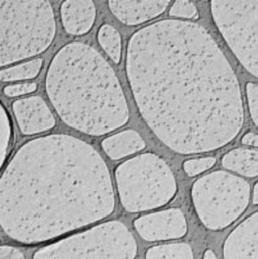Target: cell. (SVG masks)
<instances>
[{
    "label": "cell",
    "mask_w": 258,
    "mask_h": 259,
    "mask_svg": "<svg viewBox=\"0 0 258 259\" xmlns=\"http://www.w3.org/2000/svg\"><path fill=\"white\" fill-rule=\"evenodd\" d=\"M126 75L142 117L176 153L213 151L242 128L237 77L198 23L163 19L136 31L127 44Z\"/></svg>",
    "instance_id": "6da1fadb"
},
{
    "label": "cell",
    "mask_w": 258,
    "mask_h": 259,
    "mask_svg": "<svg viewBox=\"0 0 258 259\" xmlns=\"http://www.w3.org/2000/svg\"><path fill=\"white\" fill-rule=\"evenodd\" d=\"M114 206L104 160L70 135L26 142L0 176V227L21 244H39L101 221Z\"/></svg>",
    "instance_id": "7a4b0ae2"
},
{
    "label": "cell",
    "mask_w": 258,
    "mask_h": 259,
    "mask_svg": "<svg viewBox=\"0 0 258 259\" xmlns=\"http://www.w3.org/2000/svg\"><path fill=\"white\" fill-rule=\"evenodd\" d=\"M46 91L62 120L81 133L101 136L128 121L127 101L114 70L87 44L70 42L56 53Z\"/></svg>",
    "instance_id": "3957f363"
},
{
    "label": "cell",
    "mask_w": 258,
    "mask_h": 259,
    "mask_svg": "<svg viewBox=\"0 0 258 259\" xmlns=\"http://www.w3.org/2000/svg\"><path fill=\"white\" fill-rule=\"evenodd\" d=\"M55 34L49 1H0V67L42 53Z\"/></svg>",
    "instance_id": "277c9868"
},
{
    "label": "cell",
    "mask_w": 258,
    "mask_h": 259,
    "mask_svg": "<svg viewBox=\"0 0 258 259\" xmlns=\"http://www.w3.org/2000/svg\"><path fill=\"white\" fill-rule=\"evenodd\" d=\"M119 200L128 212H141L167 204L177 186L167 163L153 153L138 155L115 170Z\"/></svg>",
    "instance_id": "5b68a950"
},
{
    "label": "cell",
    "mask_w": 258,
    "mask_h": 259,
    "mask_svg": "<svg viewBox=\"0 0 258 259\" xmlns=\"http://www.w3.org/2000/svg\"><path fill=\"white\" fill-rule=\"evenodd\" d=\"M137 252L127 227L108 221L38 249L33 259H135Z\"/></svg>",
    "instance_id": "8992f818"
},
{
    "label": "cell",
    "mask_w": 258,
    "mask_h": 259,
    "mask_svg": "<svg viewBox=\"0 0 258 259\" xmlns=\"http://www.w3.org/2000/svg\"><path fill=\"white\" fill-rule=\"evenodd\" d=\"M191 196L202 224L210 230H222L234 223L248 206L250 186L239 176L217 171L197 179Z\"/></svg>",
    "instance_id": "52a82bcc"
},
{
    "label": "cell",
    "mask_w": 258,
    "mask_h": 259,
    "mask_svg": "<svg viewBox=\"0 0 258 259\" xmlns=\"http://www.w3.org/2000/svg\"><path fill=\"white\" fill-rule=\"evenodd\" d=\"M211 14L241 64L258 78V1H212Z\"/></svg>",
    "instance_id": "ba28073f"
},
{
    "label": "cell",
    "mask_w": 258,
    "mask_h": 259,
    "mask_svg": "<svg viewBox=\"0 0 258 259\" xmlns=\"http://www.w3.org/2000/svg\"><path fill=\"white\" fill-rule=\"evenodd\" d=\"M134 227L141 238L150 242L181 238L187 231L185 217L178 208L139 217L134 221Z\"/></svg>",
    "instance_id": "9c48e42d"
},
{
    "label": "cell",
    "mask_w": 258,
    "mask_h": 259,
    "mask_svg": "<svg viewBox=\"0 0 258 259\" xmlns=\"http://www.w3.org/2000/svg\"><path fill=\"white\" fill-rule=\"evenodd\" d=\"M17 124L24 135H35L53 128L56 120L44 99L30 96L17 99L12 103Z\"/></svg>",
    "instance_id": "30bf717a"
},
{
    "label": "cell",
    "mask_w": 258,
    "mask_h": 259,
    "mask_svg": "<svg viewBox=\"0 0 258 259\" xmlns=\"http://www.w3.org/2000/svg\"><path fill=\"white\" fill-rule=\"evenodd\" d=\"M224 259H258V211L240 223L227 237Z\"/></svg>",
    "instance_id": "8fae6325"
},
{
    "label": "cell",
    "mask_w": 258,
    "mask_h": 259,
    "mask_svg": "<svg viewBox=\"0 0 258 259\" xmlns=\"http://www.w3.org/2000/svg\"><path fill=\"white\" fill-rule=\"evenodd\" d=\"M169 4V1L163 0H116L108 2L112 14L126 25H137L153 19L162 14Z\"/></svg>",
    "instance_id": "7c38bea8"
},
{
    "label": "cell",
    "mask_w": 258,
    "mask_h": 259,
    "mask_svg": "<svg viewBox=\"0 0 258 259\" xmlns=\"http://www.w3.org/2000/svg\"><path fill=\"white\" fill-rule=\"evenodd\" d=\"M96 16L95 5L88 0H68L61 5V18L69 34L83 35L92 27Z\"/></svg>",
    "instance_id": "4fadbf2b"
},
{
    "label": "cell",
    "mask_w": 258,
    "mask_h": 259,
    "mask_svg": "<svg viewBox=\"0 0 258 259\" xmlns=\"http://www.w3.org/2000/svg\"><path fill=\"white\" fill-rule=\"evenodd\" d=\"M145 146V141L141 135L134 130L121 131L101 142L103 151L112 160H119L140 152Z\"/></svg>",
    "instance_id": "5bb4252c"
},
{
    "label": "cell",
    "mask_w": 258,
    "mask_h": 259,
    "mask_svg": "<svg viewBox=\"0 0 258 259\" xmlns=\"http://www.w3.org/2000/svg\"><path fill=\"white\" fill-rule=\"evenodd\" d=\"M222 164L226 169L254 177L258 175V152L249 149H234L223 157Z\"/></svg>",
    "instance_id": "9a60e30c"
},
{
    "label": "cell",
    "mask_w": 258,
    "mask_h": 259,
    "mask_svg": "<svg viewBox=\"0 0 258 259\" xmlns=\"http://www.w3.org/2000/svg\"><path fill=\"white\" fill-rule=\"evenodd\" d=\"M44 61L41 58H35L28 62L21 63L3 70H0V81L14 82L31 80L38 76Z\"/></svg>",
    "instance_id": "2e32d148"
},
{
    "label": "cell",
    "mask_w": 258,
    "mask_h": 259,
    "mask_svg": "<svg viewBox=\"0 0 258 259\" xmlns=\"http://www.w3.org/2000/svg\"><path fill=\"white\" fill-rule=\"evenodd\" d=\"M146 259H193L192 250L185 243L153 246L146 252Z\"/></svg>",
    "instance_id": "e0dca14e"
},
{
    "label": "cell",
    "mask_w": 258,
    "mask_h": 259,
    "mask_svg": "<svg viewBox=\"0 0 258 259\" xmlns=\"http://www.w3.org/2000/svg\"><path fill=\"white\" fill-rule=\"evenodd\" d=\"M97 39L109 58L115 64H118L121 59V37L119 32L113 26L103 24L98 30Z\"/></svg>",
    "instance_id": "ac0fdd59"
},
{
    "label": "cell",
    "mask_w": 258,
    "mask_h": 259,
    "mask_svg": "<svg viewBox=\"0 0 258 259\" xmlns=\"http://www.w3.org/2000/svg\"><path fill=\"white\" fill-rule=\"evenodd\" d=\"M12 138V128L7 110L0 102V171L8 155Z\"/></svg>",
    "instance_id": "d6986e66"
},
{
    "label": "cell",
    "mask_w": 258,
    "mask_h": 259,
    "mask_svg": "<svg viewBox=\"0 0 258 259\" xmlns=\"http://www.w3.org/2000/svg\"><path fill=\"white\" fill-rule=\"evenodd\" d=\"M214 164H216V159L213 157L191 159L184 162L183 169L187 175L195 176L197 174H200L210 169Z\"/></svg>",
    "instance_id": "ffe728a7"
},
{
    "label": "cell",
    "mask_w": 258,
    "mask_h": 259,
    "mask_svg": "<svg viewBox=\"0 0 258 259\" xmlns=\"http://www.w3.org/2000/svg\"><path fill=\"white\" fill-rule=\"evenodd\" d=\"M171 16L183 17V18H196L197 10L195 5L190 1H176L172 4L170 11Z\"/></svg>",
    "instance_id": "44dd1931"
},
{
    "label": "cell",
    "mask_w": 258,
    "mask_h": 259,
    "mask_svg": "<svg viewBox=\"0 0 258 259\" xmlns=\"http://www.w3.org/2000/svg\"><path fill=\"white\" fill-rule=\"evenodd\" d=\"M246 93L252 119L258 126V86L253 83H248L246 85Z\"/></svg>",
    "instance_id": "7402d4cb"
},
{
    "label": "cell",
    "mask_w": 258,
    "mask_h": 259,
    "mask_svg": "<svg viewBox=\"0 0 258 259\" xmlns=\"http://www.w3.org/2000/svg\"><path fill=\"white\" fill-rule=\"evenodd\" d=\"M36 88H37V85L35 83L27 82V83L8 85L3 89V92L8 97H16V96H22V95L31 93L35 91Z\"/></svg>",
    "instance_id": "603a6c76"
},
{
    "label": "cell",
    "mask_w": 258,
    "mask_h": 259,
    "mask_svg": "<svg viewBox=\"0 0 258 259\" xmlns=\"http://www.w3.org/2000/svg\"><path fill=\"white\" fill-rule=\"evenodd\" d=\"M0 259H25V257L18 249L8 245H2L0 246Z\"/></svg>",
    "instance_id": "cb8c5ba5"
},
{
    "label": "cell",
    "mask_w": 258,
    "mask_h": 259,
    "mask_svg": "<svg viewBox=\"0 0 258 259\" xmlns=\"http://www.w3.org/2000/svg\"><path fill=\"white\" fill-rule=\"evenodd\" d=\"M242 143L247 146L258 147V135L253 133H247L242 138Z\"/></svg>",
    "instance_id": "d4e9b609"
},
{
    "label": "cell",
    "mask_w": 258,
    "mask_h": 259,
    "mask_svg": "<svg viewBox=\"0 0 258 259\" xmlns=\"http://www.w3.org/2000/svg\"><path fill=\"white\" fill-rule=\"evenodd\" d=\"M253 203L258 204V182L254 186V191H253Z\"/></svg>",
    "instance_id": "484cf974"
},
{
    "label": "cell",
    "mask_w": 258,
    "mask_h": 259,
    "mask_svg": "<svg viewBox=\"0 0 258 259\" xmlns=\"http://www.w3.org/2000/svg\"><path fill=\"white\" fill-rule=\"evenodd\" d=\"M203 259H217V257H216L214 253H213L211 250H207V251H205V253H204Z\"/></svg>",
    "instance_id": "4316f807"
}]
</instances>
